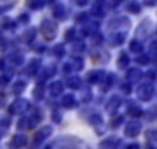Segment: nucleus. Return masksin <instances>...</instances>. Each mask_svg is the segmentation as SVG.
Masks as SVG:
<instances>
[{"label": "nucleus", "mask_w": 157, "mask_h": 149, "mask_svg": "<svg viewBox=\"0 0 157 149\" xmlns=\"http://www.w3.org/2000/svg\"><path fill=\"white\" fill-rule=\"evenodd\" d=\"M103 0H96L94 4H93V14L94 16H103Z\"/></svg>", "instance_id": "obj_7"}, {"label": "nucleus", "mask_w": 157, "mask_h": 149, "mask_svg": "<svg viewBox=\"0 0 157 149\" xmlns=\"http://www.w3.org/2000/svg\"><path fill=\"white\" fill-rule=\"evenodd\" d=\"M54 16H56L58 19H65V7H63L61 4H56V6H54Z\"/></svg>", "instance_id": "obj_9"}, {"label": "nucleus", "mask_w": 157, "mask_h": 149, "mask_svg": "<svg viewBox=\"0 0 157 149\" xmlns=\"http://www.w3.org/2000/svg\"><path fill=\"white\" fill-rule=\"evenodd\" d=\"M129 114L131 116H141V109L138 105H135V103H131V105H129Z\"/></svg>", "instance_id": "obj_18"}, {"label": "nucleus", "mask_w": 157, "mask_h": 149, "mask_svg": "<svg viewBox=\"0 0 157 149\" xmlns=\"http://www.w3.org/2000/svg\"><path fill=\"white\" fill-rule=\"evenodd\" d=\"M68 86L73 88V90L80 88V79H78V77H70V79H68Z\"/></svg>", "instance_id": "obj_16"}, {"label": "nucleus", "mask_w": 157, "mask_h": 149, "mask_svg": "<svg viewBox=\"0 0 157 149\" xmlns=\"http://www.w3.org/2000/svg\"><path fill=\"white\" fill-rule=\"evenodd\" d=\"M126 7H128V11H129V12H133V14H136V12H140V9H141L138 2H129V4H128Z\"/></svg>", "instance_id": "obj_11"}, {"label": "nucleus", "mask_w": 157, "mask_h": 149, "mask_svg": "<svg viewBox=\"0 0 157 149\" xmlns=\"http://www.w3.org/2000/svg\"><path fill=\"white\" fill-rule=\"evenodd\" d=\"M61 103H63V107L70 109V107H73V105H75V98H73V97H65Z\"/></svg>", "instance_id": "obj_15"}, {"label": "nucleus", "mask_w": 157, "mask_h": 149, "mask_svg": "<svg viewBox=\"0 0 157 149\" xmlns=\"http://www.w3.org/2000/svg\"><path fill=\"white\" fill-rule=\"evenodd\" d=\"M26 144V139L23 137V135H16V137L12 139V147H21Z\"/></svg>", "instance_id": "obj_10"}, {"label": "nucleus", "mask_w": 157, "mask_h": 149, "mask_svg": "<svg viewBox=\"0 0 157 149\" xmlns=\"http://www.w3.org/2000/svg\"><path fill=\"white\" fill-rule=\"evenodd\" d=\"M110 40H112L113 46H117V44H121V42L124 40V34H115V32H113V35L110 37Z\"/></svg>", "instance_id": "obj_13"}, {"label": "nucleus", "mask_w": 157, "mask_h": 149, "mask_svg": "<svg viewBox=\"0 0 157 149\" xmlns=\"http://www.w3.org/2000/svg\"><path fill=\"white\" fill-rule=\"evenodd\" d=\"M73 2H75L77 6H86V4H87V0H73Z\"/></svg>", "instance_id": "obj_28"}, {"label": "nucleus", "mask_w": 157, "mask_h": 149, "mask_svg": "<svg viewBox=\"0 0 157 149\" xmlns=\"http://www.w3.org/2000/svg\"><path fill=\"white\" fill-rule=\"evenodd\" d=\"M138 63H141V65H145V63H148V58H145V56H138V60H136Z\"/></svg>", "instance_id": "obj_26"}, {"label": "nucleus", "mask_w": 157, "mask_h": 149, "mask_svg": "<svg viewBox=\"0 0 157 149\" xmlns=\"http://www.w3.org/2000/svg\"><path fill=\"white\" fill-rule=\"evenodd\" d=\"M140 77H141L140 70H136V69L129 70V74H128V81H129V83H138V81H140Z\"/></svg>", "instance_id": "obj_8"}, {"label": "nucleus", "mask_w": 157, "mask_h": 149, "mask_svg": "<svg viewBox=\"0 0 157 149\" xmlns=\"http://www.w3.org/2000/svg\"><path fill=\"white\" fill-rule=\"evenodd\" d=\"M11 9V6H6V7H0V12H6V11H9Z\"/></svg>", "instance_id": "obj_31"}, {"label": "nucleus", "mask_w": 157, "mask_h": 149, "mask_svg": "<svg viewBox=\"0 0 157 149\" xmlns=\"http://www.w3.org/2000/svg\"><path fill=\"white\" fill-rule=\"evenodd\" d=\"M140 133V123H136V121H131L126 125V135L128 137H135Z\"/></svg>", "instance_id": "obj_5"}, {"label": "nucleus", "mask_w": 157, "mask_h": 149, "mask_svg": "<svg viewBox=\"0 0 157 149\" xmlns=\"http://www.w3.org/2000/svg\"><path fill=\"white\" fill-rule=\"evenodd\" d=\"M108 26H110V30L128 28V26H129V21L126 19V18H115L113 21H110V23H108Z\"/></svg>", "instance_id": "obj_4"}, {"label": "nucleus", "mask_w": 157, "mask_h": 149, "mask_svg": "<svg viewBox=\"0 0 157 149\" xmlns=\"http://www.w3.org/2000/svg\"><path fill=\"white\" fill-rule=\"evenodd\" d=\"M141 49H143L141 42H138V40H133V42H131V51L133 53H141Z\"/></svg>", "instance_id": "obj_19"}, {"label": "nucleus", "mask_w": 157, "mask_h": 149, "mask_svg": "<svg viewBox=\"0 0 157 149\" xmlns=\"http://www.w3.org/2000/svg\"><path fill=\"white\" fill-rule=\"evenodd\" d=\"M42 93H44V90L39 86V88H37V90L33 91V97H35V98H40V95H42Z\"/></svg>", "instance_id": "obj_24"}, {"label": "nucleus", "mask_w": 157, "mask_h": 149, "mask_svg": "<svg viewBox=\"0 0 157 149\" xmlns=\"http://www.w3.org/2000/svg\"><path fill=\"white\" fill-rule=\"evenodd\" d=\"M26 111H28V102L23 100V98L16 100V102L11 105V112H26Z\"/></svg>", "instance_id": "obj_3"}, {"label": "nucleus", "mask_w": 157, "mask_h": 149, "mask_svg": "<svg viewBox=\"0 0 157 149\" xmlns=\"http://www.w3.org/2000/svg\"><path fill=\"white\" fill-rule=\"evenodd\" d=\"M70 39H73V30H68L67 32V40H70Z\"/></svg>", "instance_id": "obj_29"}, {"label": "nucleus", "mask_w": 157, "mask_h": 149, "mask_svg": "<svg viewBox=\"0 0 157 149\" xmlns=\"http://www.w3.org/2000/svg\"><path fill=\"white\" fill-rule=\"evenodd\" d=\"M63 46H58V47H54V54H59V56H63Z\"/></svg>", "instance_id": "obj_25"}, {"label": "nucleus", "mask_w": 157, "mask_h": 149, "mask_svg": "<svg viewBox=\"0 0 157 149\" xmlns=\"http://www.w3.org/2000/svg\"><path fill=\"white\" fill-rule=\"evenodd\" d=\"M63 91V84L61 83H54L52 86H51V95H59Z\"/></svg>", "instance_id": "obj_14"}, {"label": "nucleus", "mask_w": 157, "mask_h": 149, "mask_svg": "<svg viewBox=\"0 0 157 149\" xmlns=\"http://www.w3.org/2000/svg\"><path fill=\"white\" fill-rule=\"evenodd\" d=\"M26 6H28L30 9H40V7L44 6V2H42V0H28Z\"/></svg>", "instance_id": "obj_12"}, {"label": "nucleus", "mask_w": 157, "mask_h": 149, "mask_svg": "<svg viewBox=\"0 0 157 149\" xmlns=\"http://www.w3.org/2000/svg\"><path fill=\"white\" fill-rule=\"evenodd\" d=\"M40 30H42V35H44L47 40H52L58 34V26L52 19H44L42 25H40Z\"/></svg>", "instance_id": "obj_1"}, {"label": "nucleus", "mask_w": 157, "mask_h": 149, "mask_svg": "<svg viewBox=\"0 0 157 149\" xmlns=\"http://www.w3.org/2000/svg\"><path fill=\"white\" fill-rule=\"evenodd\" d=\"M33 35H35V30H28V32L25 34V39H26V40H32V39H33Z\"/></svg>", "instance_id": "obj_23"}, {"label": "nucleus", "mask_w": 157, "mask_h": 149, "mask_svg": "<svg viewBox=\"0 0 157 149\" xmlns=\"http://www.w3.org/2000/svg\"><path fill=\"white\" fill-rule=\"evenodd\" d=\"M23 90H25V84H23L21 81H19V83H16V86H14V91H16V93H21Z\"/></svg>", "instance_id": "obj_22"}, {"label": "nucleus", "mask_w": 157, "mask_h": 149, "mask_svg": "<svg viewBox=\"0 0 157 149\" xmlns=\"http://www.w3.org/2000/svg\"><path fill=\"white\" fill-rule=\"evenodd\" d=\"M51 132H52V130H51V126H45L44 130H40V132L35 135V144H39L40 140H44L47 135H51Z\"/></svg>", "instance_id": "obj_6"}, {"label": "nucleus", "mask_w": 157, "mask_h": 149, "mask_svg": "<svg viewBox=\"0 0 157 149\" xmlns=\"http://www.w3.org/2000/svg\"><path fill=\"white\" fill-rule=\"evenodd\" d=\"M119 103H121V100H119L117 97H113V100H110V102L107 103V109H108V111H115Z\"/></svg>", "instance_id": "obj_17"}, {"label": "nucleus", "mask_w": 157, "mask_h": 149, "mask_svg": "<svg viewBox=\"0 0 157 149\" xmlns=\"http://www.w3.org/2000/svg\"><path fill=\"white\" fill-rule=\"evenodd\" d=\"M121 2H122V0H113V2H112V7H117Z\"/></svg>", "instance_id": "obj_30"}, {"label": "nucleus", "mask_w": 157, "mask_h": 149, "mask_svg": "<svg viewBox=\"0 0 157 149\" xmlns=\"http://www.w3.org/2000/svg\"><path fill=\"white\" fill-rule=\"evenodd\" d=\"M28 19H30V18L26 16V14H21V16H19V21H23V23H26Z\"/></svg>", "instance_id": "obj_27"}, {"label": "nucleus", "mask_w": 157, "mask_h": 149, "mask_svg": "<svg viewBox=\"0 0 157 149\" xmlns=\"http://www.w3.org/2000/svg\"><path fill=\"white\" fill-rule=\"evenodd\" d=\"M11 60H12V63H16V65H21V63H23V56H21V54H12Z\"/></svg>", "instance_id": "obj_21"}, {"label": "nucleus", "mask_w": 157, "mask_h": 149, "mask_svg": "<svg viewBox=\"0 0 157 149\" xmlns=\"http://www.w3.org/2000/svg\"><path fill=\"white\" fill-rule=\"evenodd\" d=\"M152 95H154L152 84H140V88H138V98L140 100H150Z\"/></svg>", "instance_id": "obj_2"}, {"label": "nucleus", "mask_w": 157, "mask_h": 149, "mask_svg": "<svg viewBox=\"0 0 157 149\" xmlns=\"http://www.w3.org/2000/svg\"><path fill=\"white\" fill-rule=\"evenodd\" d=\"M128 56H126V54H121V58H119V67H121V69H122V67H126V65H128Z\"/></svg>", "instance_id": "obj_20"}, {"label": "nucleus", "mask_w": 157, "mask_h": 149, "mask_svg": "<svg viewBox=\"0 0 157 149\" xmlns=\"http://www.w3.org/2000/svg\"><path fill=\"white\" fill-rule=\"evenodd\" d=\"M129 149H138V146H131V147H129Z\"/></svg>", "instance_id": "obj_32"}]
</instances>
